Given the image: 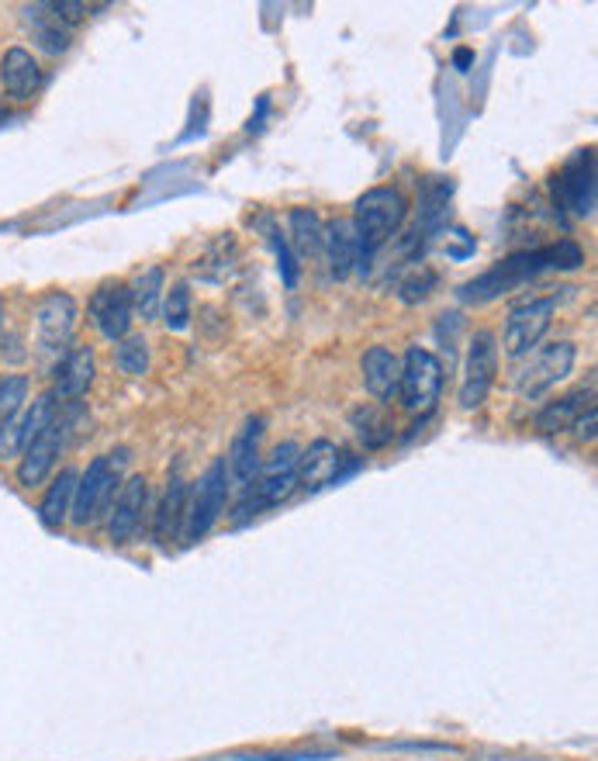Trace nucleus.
Here are the masks:
<instances>
[{
  "instance_id": "6ab92c4d",
  "label": "nucleus",
  "mask_w": 598,
  "mask_h": 761,
  "mask_svg": "<svg viewBox=\"0 0 598 761\" xmlns=\"http://www.w3.org/2000/svg\"><path fill=\"white\" fill-rule=\"evenodd\" d=\"M363 384L378 402L398 399V381H402V360H398L388 347H370L360 360Z\"/></svg>"
},
{
  "instance_id": "4be33fe9",
  "label": "nucleus",
  "mask_w": 598,
  "mask_h": 761,
  "mask_svg": "<svg viewBox=\"0 0 598 761\" xmlns=\"http://www.w3.org/2000/svg\"><path fill=\"white\" fill-rule=\"evenodd\" d=\"M94 374H97L94 350L90 347H73V350H66V357L56 367V391L63 399L77 402L84 391L94 384Z\"/></svg>"
},
{
  "instance_id": "7ed1b4c3",
  "label": "nucleus",
  "mask_w": 598,
  "mask_h": 761,
  "mask_svg": "<svg viewBox=\"0 0 598 761\" xmlns=\"http://www.w3.org/2000/svg\"><path fill=\"white\" fill-rule=\"evenodd\" d=\"M129 460V454H105L94 457L87 464V471L77 478V492H73V505H69V520L77 526H90L94 520H101V512H108L115 488L121 485V464Z\"/></svg>"
},
{
  "instance_id": "f03ea898",
  "label": "nucleus",
  "mask_w": 598,
  "mask_h": 761,
  "mask_svg": "<svg viewBox=\"0 0 598 761\" xmlns=\"http://www.w3.org/2000/svg\"><path fill=\"white\" fill-rule=\"evenodd\" d=\"M405 218H409V202L398 187L367 191L354 208V232H357L360 260L367 263L381 247H388V242L402 232Z\"/></svg>"
},
{
  "instance_id": "f3484780",
  "label": "nucleus",
  "mask_w": 598,
  "mask_h": 761,
  "mask_svg": "<svg viewBox=\"0 0 598 761\" xmlns=\"http://www.w3.org/2000/svg\"><path fill=\"white\" fill-rule=\"evenodd\" d=\"M145 478H129L121 485V492L115 499L111 520H108V536L111 544H129V536L139 530L142 512H145Z\"/></svg>"
},
{
  "instance_id": "f257e3e1",
  "label": "nucleus",
  "mask_w": 598,
  "mask_h": 761,
  "mask_svg": "<svg viewBox=\"0 0 598 761\" xmlns=\"http://www.w3.org/2000/svg\"><path fill=\"white\" fill-rule=\"evenodd\" d=\"M581 263H585V253H581L578 242L561 239V242H554V247L522 250V253L505 257L498 267H491L488 274L470 281L460 294L467 302H491V298H498V294H509L519 284L540 278L543 270H578Z\"/></svg>"
},
{
  "instance_id": "dca6fc26",
  "label": "nucleus",
  "mask_w": 598,
  "mask_h": 761,
  "mask_svg": "<svg viewBox=\"0 0 598 761\" xmlns=\"http://www.w3.org/2000/svg\"><path fill=\"white\" fill-rule=\"evenodd\" d=\"M339 464H343L339 447L329 444V439H315V444L297 457V485H302L305 492H318V488H326L339 478Z\"/></svg>"
},
{
  "instance_id": "0eeeda50",
  "label": "nucleus",
  "mask_w": 598,
  "mask_h": 761,
  "mask_svg": "<svg viewBox=\"0 0 598 761\" xmlns=\"http://www.w3.org/2000/svg\"><path fill=\"white\" fill-rule=\"evenodd\" d=\"M498 374V339L491 329H481L467 343V360H464V381H460V405L475 412L488 402V391Z\"/></svg>"
},
{
  "instance_id": "4468645a",
  "label": "nucleus",
  "mask_w": 598,
  "mask_h": 761,
  "mask_svg": "<svg viewBox=\"0 0 598 761\" xmlns=\"http://www.w3.org/2000/svg\"><path fill=\"white\" fill-rule=\"evenodd\" d=\"M0 87L11 101H32L42 87V66L29 48H8L0 59Z\"/></svg>"
},
{
  "instance_id": "1a4fd4ad",
  "label": "nucleus",
  "mask_w": 598,
  "mask_h": 761,
  "mask_svg": "<svg viewBox=\"0 0 598 761\" xmlns=\"http://www.w3.org/2000/svg\"><path fill=\"white\" fill-rule=\"evenodd\" d=\"M557 298H533L526 305H515L505 318V354L509 357H526L540 339L551 329Z\"/></svg>"
},
{
  "instance_id": "f704fd0d",
  "label": "nucleus",
  "mask_w": 598,
  "mask_h": 761,
  "mask_svg": "<svg viewBox=\"0 0 598 761\" xmlns=\"http://www.w3.org/2000/svg\"><path fill=\"white\" fill-rule=\"evenodd\" d=\"M470 63V53H457V66H467Z\"/></svg>"
},
{
  "instance_id": "7c9ffc66",
  "label": "nucleus",
  "mask_w": 598,
  "mask_h": 761,
  "mask_svg": "<svg viewBox=\"0 0 598 761\" xmlns=\"http://www.w3.org/2000/svg\"><path fill=\"white\" fill-rule=\"evenodd\" d=\"M436 270L426 267V263H418L412 267L409 274L402 278V284H398V298H402L405 305H415V302H426L430 298V291L436 287Z\"/></svg>"
},
{
  "instance_id": "f8f14e48",
  "label": "nucleus",
  "mask_w": 598,
  "mask_h": 761,
  "mask_svg": "<svg viewBox=\"0 0 598 761\" xmlns=\"http://www.w3.org/2000/svg\"><path fill=\"white\" fill-rule=\"evenodd\" d=\"M63 433H66V423L56 420L48 423L29 447L21 450V464H18V481L24 488H35L48 478V471H53V464L59 457V447H63Z\"/></svg>"
},
{
  "instance_id": "39448f33",
  "label": "nucleus",
  "mask_w": 598,
  "mask_h": 761,
  "mask_svg": "<svg viewBox=\"0 0 598 761\" xmlns=\"http://www.w3.org/2000/svg\"><path fill=\"white\" fill-rule=\"evenodd\" d=\"M443 391V363L436 354L412 347L402 357V381H398V402L412 415H430Z\"/></svg>"
},
{
  "instance_id": "c85d7f7f",
  "label": "nucleus",
  "mask_w": 598,
  "mask_h": 761,
  "mask_svg": "<svg viewBox=\"0 0 598 761\" xmlns=\"http://www.w3.org/2000/svg\"><path fill=\"white\" fill-rule=\"evenodd\" d=\"M115 363H118L121 374L142 378L149 371V343L142 336H124L115 350Z\"/></svg>"
},
{
  "instance_id": "b1692460",
  "label": "nucleus",
  "mask_w": 598,
  "mask_h": 761,
  "mask_svg": "<svg viewBox=\"0 0 598 761\" xmlns=\"http://www.w3.org/2000/svg\"><path fill=\"white\" fill-rule=\"evenodd\" d=\"M595 405V388L585 384V388H575L570 395L551 402V405H543L540 415H536V430L540 433H564L578 423V415L588 412Z\"/></svg>"
},
{
  "instance_id": "aec40b11",
  "label": "nucleus",
  "mask_w": 598,
  "mask_h": 761,
  "mask_svg": "<svg viewBox=\"0 0 598 761\" xmlns=\"http://www.w3.org/2000/svg\"><path fill=\"white\" fill-rule=\"evenodd\" d=\"M24 24L32 29V39L42 53L48 56H63L66 48L73 45V29L59 21V14L53 11V4H32L24 8Z\"/></svg>"
},
{
  "instance_id": "4c0bfd02",
  "label": "nucleus",
  "mask_w": 598,
  "mask_h": 761,
  "mask_svg": "<svg viewBox=\"0 0 598 761\" xmlns=\"http://www.w3.org/2000/svg\"><path fill=\"white\" fill-rule=\"evenodd\" d=\"M0 381H4V378H0Z\"/></svg>"
},
{
  "instance_id": "473e14b6",
  "label": "nucleus",
  "mask_w": 598,
  "mask_h": 761,
  "mask_svg": "<svg viewBox=\"0 0 598 761\" xmlns=\"http://www.w3.org/2000/svg\"><path fill=\"white\" fill-rule=\"evenodd\" d=\"M267 239L273 242V250H278L284 284H287V287H294V284H297V263H294V253H291V247H287V239L281 236V229H273L270 222H267Z\"/></svg>"
},
{
  "instance_id": "9d476101",
  "label": "nucleus",
  "mask_w": 598,
  "mask_h": 761,
  "mask_svg": "<svg viewBox=\"0 0 598 761\" xmlns=\"http://www.w3.org/2000/svg\"><path fill=\"white\" fill-rule=\"evenodd\" d=\"M554 194L561 208H567L570 215H591L595 208V150H578L570 156L561 174L554 177Z\"/></svg>"
},
{
  "instance_id": "cd10ccee",
  "label": "nucleus",
  "mask_w": 598,
  "mask_h": 761,
  "mask_svg": "<svg viewBox=\"0 0 598 761\" xmlns=\"http://www.w3.org/2000/svg\"><path fill=\"white\" fill-rule=\"evenodd\" d=\"M350 423H354V433L357 439L367 447V450H381L391 444V436H394V426L388 420V412L378 409V405H363L350 415Z\"/></svg>"
},
{
  "instance_id": "2eb2a0df",
  "label": "nucleus",
  "mask_w": 598,
  "mask_h": 761,
  "mask_svg": "<svg viewBox=\"0 0 598 761\" xmlns=\"http://www.w3.org/2000/svg\"><path fill=\"white\" fill-rule=\"evenodd\" d=\"M29 399V378L11 374L0 381V454H21L18 433H21V409Z\"/></svg>"
},
{
  "instance_id": "9b49d317",
  "label": "nucleus",
  "mask_w": 598,
  "mask_h": 761,
  "mask_svg": "<svg viewBox=\"0 0 598 761\" xmlns=\"http://www.w3.org/2000/svg\"><path fill=\"white\" fill-rule=\"evenodd\" d=\"M90 323L94 329L101 333L105 339L111 343H121L124 336H129V326H132V298H129V284L121 281H105L101 287H97L90 294Z\"/></svg>"
},
{
  "instance_id": "5701e85b",
  "label": "nucleus",
  "mask_w": 598,
  "mask_h": 761,
  "mask_svg": "<svg viewBox=\"0 0 598 761\" xmlns=\"http://www.w3.org/2000/svg\"><path fill=\"white\" fill-rule=\"evenodd\" d=\"M291 239L287 247L297 260H322V253H326V222L312 211V208H294L291 211Z\"/></svg>"
},
{
  "instance_id": "393cba45",
  "label": "nucleus",
  "mask_w": 598,
  "mask_h": 761,
  "mask_svg": "<svg viewBox=\"0 0 598 761\" xmlns=\"http://www.w3.org/2000/svg\"><path fill=\"white\" fill-rule=\"evenodd\" d=\"M77 471L73 468H63L59 478L48 485V492L42 496V505H39V515L42 523L48 530H59L66 520H69V505H73V492H77Z\"/></svg>"
},
{
  "instance_id": "bb28decb",
  "label": "nucleus",
  "mask_w": 598,
  "mask_h": 761,
  "mask_svg": "<svg viewBox=\"0 0 598 761\" xmlns=\"http://www.w3.org/2000/svg\"><path fill=\"white\" fill-rule=\"evenodd\" d=\"M184 515H187V485L181 478H173L166 496H163V505L156 512V540L160 544L184 533Z\"/></svg>"
},
{
  "instance_id": "6e6552de",
  "label": "nucleus",
  "mask_w": 598,
  "mask_h": 761,
  "mask_svg": "<svg viewBox=\"0 0 598 761\" xmlns=\"http://www.w3.org/2000/svg\"><path fill=\"white\" fill-rule=\"evenodd\" d=\"M575 357H578L575 343H567V339L551 343V347H543L540 354H533L530 363L519 371V381H515L519 395H522V399H540V395H546V391L557 388V384L570 374V367H575Z\"/></svg>"
},
{
  "instance_id": "c9c22d12",
  "label": "nucleus",
  "mask_w": 598,
  "mask_h": 761,
  "mask_svg": "<svg viewBox=\"0 0 598 761\" xmlns=\"http://www.w3.org/2000/svg\"><path fill=\"white\" fill-rule=\"evenodd\" d=\"M0 118H4V97H0Z\"/></svg>"
},
{
  "instance_id": "a211bd4d",
  "label": "nucleus",
  "mask_w": 598,
  "mask_h": 761,
  "mask_svg": "<svg viewBox=\"0 0 598 761\" xmlns=\"http://www.w3.org/2000/svg\"><path fill=\"white\" fill-rule=\"evenodd\" d=\"M260 439H263V420L260 415H249L242 423V430L232 439V450L226 457L229 464V478L236 485H249L260 471Z\"/></svg>"
},
{
  "instance_id": "ddd939ff",
  "label": "nucleus",
  "mask_w": 598,
  "mask_h": 761,
  "mask_svg": "<svg viewBox=\"0 0 598 761\" xmlns=\"http://www.w3.org/2000/svg\"><path fill=\"white\" fill-rule=\"evenodd\" d=\"M35 318H39L42 347L59 350L73 339V329H77V302H73L66 291H48L45 298L39 302Z\"/></svg>"
},
{
  "instance_id": "2f4dec72",
  "label": "nucleus",
  "mask_w": 598,
  "mask_h": 761,
  "mask_svg": "<svg viewBox=\"0 0 598 761\" xmlns=\"http://www.w3.org/2000/svg\"><path fill=\"white\" fill-rule=\"evenodd\" d=\"M163 323L173 333H184L191 326V287L187 284L170 287V294L163 298Z\"/></svg>"
},
{
  "instance_id": "e433bc0d",
  "label": "nucleus",
  "mask_w": 598,
  "mask_h": 761,
  "mask_svg": "<svg viewBox=\"0 0 598 761\" xmlns=\"http://www.w3.org/2000/svg\"><path fill=\"white\" fill-rule=\"evenodd\" d=\"M0 308H4V305H0Z\"/></svg>"
},
{
  "instance_id": "72a5a7b5",
  "label": "nucleus",
  "mask_w": 598,
  "mask_h": 761,
  "mask_svg": "<svg viewBox=\"0 0 598 761\" xmlns=\"http://www.w3.org/2000/svg\"><path fill=\"white\" fill-rule=\"evenodd\" d=\"M595 420H598V412H595V405H591L588 412H581V415H578V423L570 426V430H575V436H578V439H595Z\"/></svg>"
},
{
  "instance_id": "c756f323",
  "label": "nucleus",
  "mask_w": 598,
  "mask_h": 761,
  "mask_svg": "<svg viewBox=\"0 0 598 761\" xmlns=\"http://www.w3.org/2000/svg\"><path fill=\"white\" fill-rule=\"evenodd\" d=\"M56 420V399L53 395H42L29 412L21 415V433H18V444H21V450L32 444V439Z\"/></svg>"
},
{
  "instance_id": "a878e982",
  "label": "nucleus",
  "mask_w": 598,
  "mask_h": 761,
  "mask_svg": "<svg viewBox=\"0 0 598 761\" xmlns=\"http://www.w3.org/2000/svg\"><path fill=\"white\" fill-rule=\"evenodd\" d=\"M129 298H132V315H139L142 323H153L163 308V270L149 267L135 281L129 284Z\"/></svg>"
},
{
  "instance_id": "423d86ee",
  "label": "nucleus",
  "mask_w": 598,
  "mask_h": 761,
  "mask_svg": "<svg viewBox=\"0 0 598 761\" xmlns=\"http://www.w3.org/2000/svg\"><path fill=\"white\" fill-rule=\"evenodd\" d=\"M226 496H229V464H226V457H218L202 475V481H197L194 499L187 505L184 533H181L187 544H197L202 536H208V530L218 523L221 509H226Z\"/></svg>"
},
{
  "instance_id": "412c9836",
  "label": "nucleus",
  "mask_w": 598,
  "mask_h": 761,
  "mask_svg": "<svg viewBox=\"0 0 598 761\" xmlns=\"http://www.w3.org/2000/svg\"><path fill=\"white\" fill-rule=\"evenodd\" d=\"M329 260V274L336 281H346L354 274V267L360 263V247H357V232L354 222H346V218H336V222L326 226V253Z\"/></svg>"
},
{
  "instance_id": "20e7f679",
  "label": "nucleus",
  "mask_w": 598,
  "mask_h": 761,
  "mask_svg": "<svg viewBox=\"0 0 598 761\" xmlns=\"http://www.w3.org/2000/svg\"><path fill=\"white\" fill-rule=\"evenodd\" d=\"M297 457H302V447H297V444H281L278 450L270 454L267 464H260L253 485H246V499L239 502V520H246V515H257L267 505H278V502H284L294 492V485H297Z\"/></svg>"
}]
</instances>
